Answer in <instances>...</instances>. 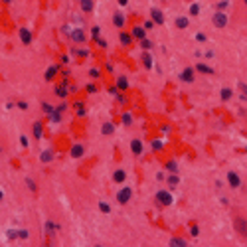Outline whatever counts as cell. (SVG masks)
I'll return each mask as SVG.
<instances>
[{
	"instance_id": "cell-1",
	"label": "cell",
	"mask_w": 247,
	"mask_h": 247,
	"mask_svg": "<svg viewBox=\"0 0 247 247\" xmlns=\"http://www.w3.org/2000/svg\"><path fill=\"white\" fill-rule=\"evenodd\" d=\"M233 227H235V231L239 233V237L247 239V218L235 215V218H233Z\"/></svg>"
},
{
	"instance_id": "cell-2",
	"label": "cell",
	"mask_w": 247,
	"mask_h": 247,
	"mask_svg": "<svg viewBox=\"0 0 247 247\" xmlns=\"http://www.w3.org/2000/svg\"><path fill=\"white\" fill-rule=\"evenodd\" d=\"M214 26L215 28H225V26H227V16L223 14L221 10L214 14Z\"/></svg>"
},
{
	"instance_id": "cell-3",
	"label": "cell",
	"mask_w": 247,
	"mask_h": 247,
	"mask_svg": "<svg viewBox=\"0 0 247 247\" xmlns=\"http://www.w3.org/2000/svg\"><path fill=\"white\" fill-rule=\"evenodd\" d=\"M156 200H158V204H160V206H170V204H172V196L168 194L166 190H160V192H158V194H156Z\"/></svg>"
},
{
	"instance_id": "cell-4",
	"label": "cell",
	"mask_w": 247,
	"mask_h": 247,
	"mask_svg": "<svg viewBox=\"0 0 247 247\" xmlns=\"http://www.w3.org/2000/svg\"><path fill=\"white\" fill-rule=\"evenodd\" d=\"M131 196H133L131 188H123V190L117 194V202H119V204H127L128 200H131Z\"/></svg>"
},
{
	"instance_id": "cell-5",
	"label": "cell",
	"mask_w": 247,
	"mask_h": 247,
	"mask_svg": "<svg viewBox=\"0 0 247 247\" xmlns=\"http://www.w3.org/2000/svg\"><path fill=\"white\" fill-rule=\"evenodd\" d=\"M227 182H229L231 188H239V186H241V180H239V176L235 174V172H229L227 174Z\"/></svg>"
},
{
	"instance_id": "cell-6",
	"label": "cell",
	"mask_w": 247,
	"mask_h": 247,
	"mask_svg": "<svg viewBox=\"0 0 247 247\" xmlns=\"http://www.w3.org/2000/svg\"><path fill=\"white\" fill-rule=\"evenodd\" d=\"M196 69H198L200 73H206V75H214V73H215V69H212L208 63H198V65H196Z\"/></svg>"
},
{
	"instance_id": "cell-7",
	"label": "cell",
	"mask_w": 247,
	"mask_h": 247,
	"mask_svg": "<svg viewBox=\"0 0 247 247\" xmlns=\"http://www.w3.org/2000/svg\"><path fill=\"white\" fill-rule=\"evenodd\" d=\"M180 77H182V81H186V83H192V81H194V71H192V67H186Z\"/></svg>"
},
{
	"instance_id": "cell-8",
	"label": "cell",
	"mask_w": 247,
	"mask_h": 247,
	"mask_svg": "<svg viewBox=\"0 0 247 247\" xmlns=\"http://www.w3.org/2000/svg\"><path fill=\"white\" fill-rule=\"evenodd\" d=\"M150 16H152V20H154L156 24H162V22H164V14H162V12H160L158 8H152Z\"/></svg>"
},
{
	"instance_id": "cell-9",
	"label": "cell",
	"mask_w": 247,
	"mask_h": 247,
	"mask_svg": "<svg viewBox=\"0 0 247 247\" xmlns=\"http://www.w3.org/2000/svg\"><path fill=\"white\" fill-rule=\"evenodd\" d=\"M133 38H137V40H144V38H146V34H144V30L140 28V26H134V30H133Z\"/></svg>"
},
{
	"instance_id": "cell-10",
	"label": "cell",
	"mask_w": 247,
	"mask_h": 247,
	"mask_svg": "<svg viewBox=\"0 0 247 247\" xmlns=\"http://www.w3.org/2000/svg\"><path fill=\"white\" fill-rule=\"evenodd\" d=\"M71 38H73V42H85V34L81 30H75V32H71Z\"/></svg>"
},
{
	"instance_id": "cell-11",
	"label": "cell",
	"mask_w": 247,
	"mask_h": 247,
	"mask_svg": "<svg viewBox=\"0 0 247 247\" xmlns=\"http://www.w3.org/2000/svg\"><path fill=\"white\" fill-rule=\"evenodd\" d=\"M131 150H133V154H140V152H143V144H140V140H133Z\"/></svg>"
},
{
	"instance_id": "cell-12",
	"label": "cell",
	"mask_w": 247,
	"mask_h": 247,
	"mask_svg": "<svg viewBox=\"0 0 247 247\" xmlns=\"http://www.w3.org/2000/svg\"><path fill=\"white\" fill-rule=\"evenodd\" d=\"M57 71H59V67H57V65H52V67L48 69V73H46V79L52 81L53 77H56V73H57Z\"/></svg>"
},
{
	"instance_id": "cell-13",
	"label": "cell",
	"mask_w": 247,
	"mask_h": 247,
	"mask_svg": "<svg viewBox=\"0 0 247 247\" xmlns=\"http://www.w3.org/2000/svg\"><path fill=\"white\" fill-rule=\"evenodd\" d=\"M231 95H233V91L229 89V87H223V89H221V101H229V99H231Z\"/></svg>"
},
{
	"instance_id": "cell-14",
	"label": "cell",
	"mask_w": 247,
	"mask_h": 247,
	"mask_svg": "<svg viewBox=\"0 0 247 247\" xmlns=\"http://www.w3.org/2000/svg\"><path fill=\"white\" fill-rule=\"evenodd\" d=\"M113 24L117 26V28H121V26L125 24V16H123V14H115V16H113Z\"/></svg>"
},
{
	"instance_id": "cell-15",
	"label": "cell",
	"mask_w": 247,
	"mask_h": 247,
	"mask_svg": "<svg viewBox=\"0 0 247 247\" xmlns=\"http://www.w3.org/2000/svg\"><path fill=\"white\" fill-rule=\"evenodd\" d=\"M143 63H144L146 69H152V57H150V53H148V52L143 56Z\"/></svg>"
},
{
	"instance_id": "cell-16",
	"label": "cell",
	"mask_w": 247,
	"mask_h": 247,
	"mask_svg": "<svg viewBox=\"0 0 247 247\" xmlns=\"http://www.w3.org/2000/svg\"><path fill=\"white\" fill-rule=\"evenodd\" d=\"M20 38H22V42H24V44H30V42H32V36H30L28 30H20Z\"/></svg>"
},
{
	"instance_id": "cell-17",
	"label": "cell",
	"mask_w": 247,
	"mask_h": 247,
	"mask_svg": "<svg viewBox=\"0 0 247 247\" xmlns=\"http://www.w3.org/2000/svg\"><path fill=\"white\" fill-rule=\"evenodd\" d=\"M81 154H83V146H81V144H75V146L71 148V156H81Z\"/></svg>"
},
{
	"instance_id": "cell-18",
	"label": "cell",
	"mask_w": 247,
	"mask_h": 247,
	"mask_svg": "<svg viewBox=\"0 0 247 247\" xmlns=\"http://www.w3.org/2000/svg\"><path fill=\"white\" fill-rule=\"evenodd\" d=\"M42 131H44V128H42V123H34V137L40 138V137H42Z\"/></svg>"
},
{
	"instance_id": "cell-19",
	"label": "cell",
	"mask_w": 247,
	"mask_h": 247,
	"mask_svg": "<svg viewBox=\"0 0 247 247\" xmlns=\"http://www.w3.org/2000/svg\"><path fill=\"white\" fill-rule=\"evenodd\" d=\"M81 8L85 10V12H89L93 8V0H81Z\"/></svg>"
},
{
	"instance_id": "cell-20",
	"label": "cell",
	"mask_w": 247,
	"mask_h": 247,
	"mask_svg": "<svg viewBox=\"0 0 247 247\" xmlns=\"http://www.w3.org/2000/svg\"><path fill=\"white\" fill-rule=\"evenodd\" d=\"M26 186H28V188H30V190L34 192V194L38 192V186H36V182H34L32 178H26Z\"/></svg>"
},
{
	"instance_id": "cell-21",
	"label": "cell",
	"mask_w": 247,
	"mask_h": 247,
	"mask_svg": "<svg viewBox=\"0 0 247 247\" xmlns=\"http://www.w3.org/2000/svg\"><path fill=\"white\" fill-rule=\"evenodd\" d=\"M176 26H178V28H186V26H188V18H184V16L176 18Z\"/></svg>"
},
{
	"instance_id": "cell-22",
	"label": "cell",
	"mask_w": 247,
	"mask_h": 247,
	"mask_svg": "<svg viewBox=\"0 0 247 247\" xmlns=\"http://www.w3.org/2000/svg\"><path fill=\"white\" fill-rule=\"evenodd\" d=\"M117 87H119V89H127V87H128L127 77H119V79H117Z\"/></svg>"
},
{
	"instance_id": "cell-23",
	"label": "cell",
	"mask_w": 247,
	"mask_h": 247,
	"mask_svg": "<svg viewBox=\"0 0 247 247\" xmlns=\"http://www.w3.org/2000/svg\"><path fill=\"white\" fill-rule=\"evenodd\" d=\"M113 180H115V182H123V180H125V172H123V170H117V172L113 174Z\"/></svg>"
},
{
	"instance_id": "cell-24",
	"label": "cell",
	"mask_w": 247,
	"mask_h": 247,
	"mask_svg": "<svg viewBox=\"0 0 247 247\" xmlns=\"http://www.w3.org/2000/svg\"><path fill=\"white\" fill-rule=\"evenodd\" d=\"M40 158H42V162H50L53 158V154L50 150H46V152H42V156H40Z\"/></svg>"
},
{
	"instance_id": "cell-25",
	"label": "cell",
	"mask_w": 247,
	"mask_h": 247,
	"mask_svg": "<svg viewBox=\"0 0 247 247\" xmlns=\"http://www.w3.org/2000/svg\"><path fill=\"white\" fill-rule=\"evenodd\" d=\"M121 44H123V46H128V44H131V36H128V34H121Z\"/></svg>"
},
{
	"instance_id": "cell-26",
	"label": "cell",
	"mask_w": 247,
	"mask_h": 247,
	"mask_svg": "<svg viewBox=\"0 0 247 247\" xmlns=\"http://www.w3.org/2000/svg\"><path fill=\"white\" fill-rule=\"evenodd\" d=\"M111 133H113V125H111V123L103 125V134H111Z\"/></svg>"
},
{
	"instance_id": "cell-27",
	"label": "cell",
	"mask_w": 247,
	"mask_h": 247,
	"mask_svg": "<svg viewBox=\"0 0 247 247\" xmlns=\"http://www.w3.org/2000/svg\"><path fill=\"white\" fill-rule=\"evenodd\" d=\"M99 209H101V212H103V214H109V212H111V208H109V206H107V204H103V202H101V204H99Z\"/></svg>"
},
{
	"instance_id": "cell-28",
	"label": "cell",
	"mask_w": 247,
	"mask_h": 247,
	"mask_svg": "<svg viewBox=\"0 0 247 247\" xmlns=\"http://www.w3.org/2000/svg\"><path fill=\"white\" fill-rule=\"evenodd\" d=\"M140 42H143V48H144V50L152 48V42H150V40H146V38H144V40H140Z\"/></svg>"
},
{
	"instance_id": "cell-29",
	"label": "cell",
	"mask_w": 247,
	"mask_h": 247,
	"mask_svg": "<svg viewBox=\"0 0 247 247\" xmlns=\"http://www.w3.org/2000/svg\"><path fill=\"white\" fill-rule=\"evenodd\" d=\"M123 123H125V125H131V123H133V119H131V115H128V113L123 115Z\"/></svg>"
},
{
	"instance_id": "cell-30",
	"label": "cell",
	"mask_w": 247,
	"mask_h": 247,
	"mask_svg": "<svg viewBox=\"0 0 247 247\" xmlns=\"http://www.w3.org/2000/svg\"><path fill=\"white\" fill-rule=\"evenodd\" d=\"M198 12H200V6H198V4H192V8H190V14H192V16H196Z\"/></svg>"
},
{
	"instance_id": "cell-31",
	"label": "cell",
	"mask_w": 247,
	"mask_h": 247,
	"mask_svg": "<svg viewBox=\"0 0 247 247\" xmlns=\"http://www.w3.org/2000/svg\"><path fill=\"white\" fill-rule=\"evenodd\" d=\"M176 168H178V166H176L174 162H170V164H166V170H170V172H176Z\"/></svg>"
},
{
	"instance_id": "cell-32",
	"label": "cell",
	"mask_w": 247,
	"mask_h": 247,
	"mask_svg": "<svg viewBox=\"0 0 247 247\" xmlns=\"http://www.w3.org/2000/svg\"><path fill=\"white\" fill-rule=\"evenodd\" d=\"M42 109L46 111V113H50V115H52V111H53V109H52V107H50L48 103H44V105H42Z\"/></svg>"
},
{
	"instance_id": "cell-33",
	"label": "cell",
	"mask_w": 247,
	"mask_h": 247,
	"mask_svg": "<svg viewBox=\"0 0 247 247\" xmlns=\"http://www.w3.org/2000/svg\"><path fill=\"white\" fill-rule=\"evenodd\" d=\"M168 182H170L172 186H176L178 184V178H176V176H168Z\"/></svg>"
},
{
	"instance_id": "cell-34",
	"label": "cell",
	"mask_w": 247,
	"mask_h": 247,
	"mask_svg": "<svg viewBox=\"0 0 247 247\" xmlns=\"http://www.w3.org/2000/svg\"><path fill=\"white\" fill-rule=\"evenodd\" d=\"M6 235H8L10 239H16V237H20V233H16V231H8Z\"/></svg>"
},
{
	"instance_id": "cell-35",
	"label": "cell",
	"mask_w": 247,
	"mask_h": 247,
	"mask_svg": "<svg viewBox=\"0 0 247 247\" xmlns=\"http://www.w3.org/2000/svg\"><path fill=\"white\" fill-rule=\"evenodd\" d=\"M20 143H22V146H24V148H28V138H26V137H20Z\"/></svg>"
},
{
	"instance_id": "cell-36",
	"label": "cell",
	"mask_w": 247,
	"mask_h": 247,
	"mask_svg": "<svg viewBox=\"0 0 247 247\" xmlns=\"http://www.w3.org/2000/svg\"><path fill=\"white\" fill-rule=\"evenodd\" d=\"M172 245H186V241H182V239H172Z\"/></svg>"
},
{
	"instance_id": "cell-37",
	"label": "cell",
	"mask_w": 247,
	"mask_h": 247,
	"mask_svg": "<svg viewBox=\"0 0 247 247\" xmlns=\"http://www.w3.org/2000/svg\"><path fill=\"white\" fill-rule=\"evenodd\" d=\"M196 40H198V42H204V40H206V34H196Z\"/></svg>"
},
{
	"instance_id": "cell-38",
	"label": "cell",
	"mask_w": 247,
	"mask_h": 247,
	"mask_svg": "<svg viewBox=\"0 0 247 247\" xmlns=\"http://www.w3.org/2000/svg\"><path fill=\"white\" fill-rule=\"evenodd\" d=\"M18 107H20V109H28V103H24V101H20V103H18Z\"/></svg>"
},
{
	"instance_id": "cell-39",
	"label": "cell",
	"mask_w": 247,
	"mask_h": 247,
	"mask_svg": "<svg viewBox=\"0 0 247 247\" xmlns=\"http://www.w3.org/2000/svg\"><path fill=\"white\" fill-rule=\"evenodd\" d=\"M91 34H93V38H97V36H99V28H93V30H91Z\"/></svg>"
},
{
	"instance_id": "cell-40",
	"label": "cell",
	"mask_w": 247,
	"mask_h": 247,
	"mask_svg": "<svg viewBox=\"0 0 247 247\" xmlns=\"http://www.w3.org/2000/svg\"><path fill=\"white\" fill-rule=\"evenodd\" d=\"M20 233V239H26V237H28V231H18Z\"/></svg>"
},
{
	"instance_id": "cell-41",
	"label": "cell",
	"mask_w": 247,
	"mask_h": 247,
	"mask_svg": "<svg viewBox=\"0 0 247 247\" xmlns=\"http://www.w3.org/2000/svg\"><path fill=\"white\" fill-rule=\"evenodd\" d=\"M77 52H79L81 57H85V56H87V50H77Z\"/></svg>"
},
{
	"instance_id": "cell-42",
	"label": "cell",
	"mask_w": 247,
	"mask_h": 247,
	"mask_svg": "<svg viewBox=\"0 0 247 247\" xmlns=\"http://www.w3.org/2000/svg\"><path fill=\"white\" fill-rule=\"evenodd\" d=\"M119 2H121V4H127V0H119Z\"/></svg>"
},
{
	"instance_id": "cell-43",
	"label": "cell",
	"mask_w": 247,
	"mask_h": 247,
	"mask_svg": "<svg viewBox=\"0 0 247 247\" xmlns=\"http://www.w3.org/2000/svg\"><path fill=\"white\" fill-rule=\"evenodd\" d=\"M0 198H2V192H0Z\"/></svg>"
},
{
	"instance_id": "cell-44",
	"label": "cell",
	"mask_w": 247,
	"mask_h": 247,
	"mask_svg": "<svg viewBox=\"0 0 247 247\" xmlns=\"http://www.w3.org/2000/svg\"><path fill=\"white\" fill-rule=\"evenodd\" d=\"M243 2H245V4H247V0H243Z\"/></svg>"
}]
</instances>
